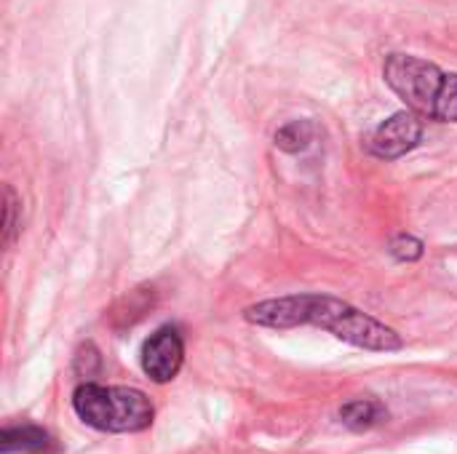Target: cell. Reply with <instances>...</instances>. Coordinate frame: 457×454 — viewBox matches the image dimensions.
Returning <instances> with one entry per match:
<instances>
[{"mask_svg": "<svg viewBox=\"0 0 457 454\" xmlns=\"http://www.w3.org/2000/svg\"><path fill=\"white\" fill-rule=\"evenodd\" d=\"M72 409L83 425L102 433H139L147 431L155 417L147 393L126 385L83 383L72 393Z\"/></svg>", "mask_w": 457, "mask_h": 454, "instance_id": "cell-3", "label": "cell"}, {"mask_svg": "<svg viewBox=\"0 0 457 454\" xmlns=\"http://www.w3.org/2000/svg\"><path fill=\"white\" fill-rule=\"evenodd\" d=\"M340 420L345 428L364 433V431L383 425L388 420V409L378 399H351L340 407Z\"/></svg>", "mask_w": 457, "mask_h": 454, "instance_id": "cell-7", "label": "cell"}, {"mask_svg": "<svg viewBox=\"0 0 457 454\" xmlns=\"http://www.w3.org/2000/svg\"><path fill=\"white\" fill-rule=\"evenodd\" d=\"M244 321L265 329L319 326L337 340L372 353H396L404 348V340L396 329L332 294H289L262 300L244 310Z\"/></svg>", "mask_w": 457, "mask_h": 454, "instance_id": "cell-1", "label": "cell"}, {"mask_svg": "<svg viewBox=\"0 0 457 454\" xmlns=\"http://www.w3.org/2000/svg\"><path fill=\"white\" fill-rule=\"evenodd\" d=\"M388 88L420 118L457 123V72L412 54H388L383 64Z\"/></svg>", "mask_w": 457, "mask_h": 454, "instance_id": "cell-2", "label": "cell"}, {"mask_svg": "<svg viewBox=\"0 0 457 454\" xmlns=\"http://www.w3.org/2000/svg\"><path fill=\"white\" fill-rule=\"evenodd\" d=\"M423 134H426V118H420L412 110H404L383 120L367 136V153L380 161H396L412 153L423 142Z\"/></svg>", "mask_w": 457, "mask_h": 454, "instance_id": "cell-4", "label": "cell"}, {"mask_svg": "<svg viewBox=\"0 0 457 454\" xmlns=\"http://www.w3.org/2000/svg\"><path fill=\"white\" fill-rule=\"evenodd\" d=\"M21 203L13 193L11 185H5V217H3V244L11 246L16 241V233H19V222H16V214H19Z\"/></svg>", "mask_w": 457, "mask_h": 454, "instance_id": "cell-10", "label": "cell"}, {"mask_svg": "<svg viewBox=\"0 0 457 454\" xmlns=\"http://www.w3.org/2000/svg\"><path fill=\"white\" fill-rule=\"evenodd\" d=\"M99 367H102L99 351H96L91 343H86V345L78 351V356H75V369H78V375H80V377H94V375L99 372Z\"/></svg>", "mask_w": 457, "mask_h": 454, "instance_id": "cell-11", "label": "cell"}, {"mask_svg": "<svg viewBox=\"0 0 457 454\" xmlns=\"http://www.w3.org/2000/svg\"><path fill=\"white\" fill-rule=\"evenodd\" d=\"M313 139H316V126L308 118L284 123L273 136L276 147L284 150V153H303V150H308L313 144Z\"/></svg>", "mask_w": 457, "mask_h": 454, "instance_id": "cell-8", "label": "cell"}, {"mask_svg": "<svg viewBox=\"0 0 457 454\" xmlns=\"http://www.w3.org/2000/svg\"><path fill=\"white\" fill-rule=\"evenodd\" d=\"M3 454H48L54 450V439L37 425H8L0 431Z\"/></svg>", "mask_w": 457, "mask_h": 454, "instance_id": "cell-6", "label": "cell"}, {"mask_svg": "<svg viewBox=\"0 0 457 454\" xmlns=\"http://www.w3.org/2000/svg\"><path fill=\"white\" fill-rule=\"evenodd\" d=\"M388 254H391L394 260H399V262H418V260L426 254V244H423L420 238L410 235V233H399V235L391 238Z\"/></svg>", "mask_w": 457, "mask_h": 454, "instance_id": "cell-9", "label": "cell"}, {"mask_svg": "<svg viewBox=\"0 0 457 454\" xmlns=\"http://www.w3.org/2000/svg\"><path fill=\"white\" fill-rule=\"evenodd\" d=\"M182 364H185V340L177 326H161L145 340L142 369L153 383L158 385L171 383L179 375Z\"/></svg>", "mask_w": 457, "mask_h": 454, "instance_id": "cell-5", "label": "cell"}]
</instances>
